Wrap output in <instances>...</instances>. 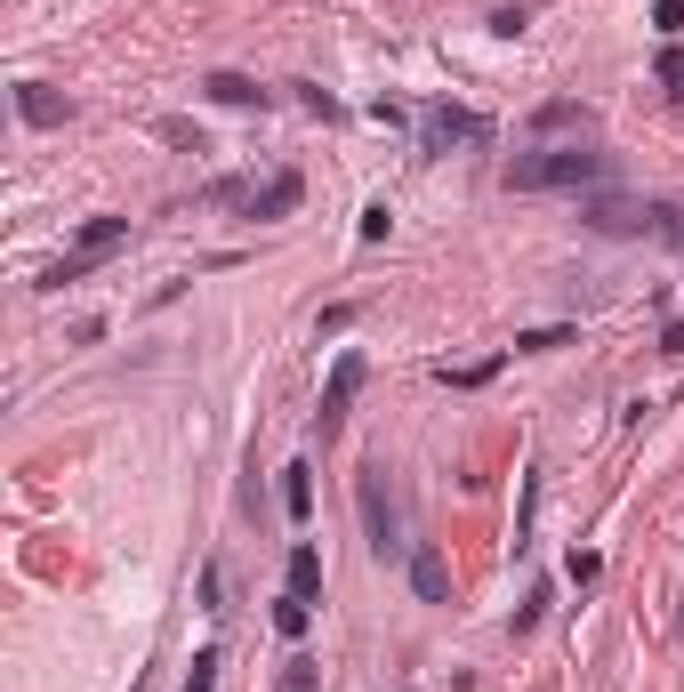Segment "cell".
<instances>
[{
	"label": "cell",
	"mask_w": 684,
	"mask_h": 692,
	"mask_svg": "<svg viewBox=\"0 0 684 692\" xmlns=\"http://www.w3.org/2000/svg\"><path fill=\"white\" fill-rule=\"evenodd\" d=\"M596 178H604V154H579V146H547V154L507 161V186L516 194H564V186H596Z\"/></svg>",
	"instance_id": "1"
},
{
	"label": "cell",
	"mask_w": 684,
	"mask_h": 692,
	"mask_svg": "<svg viewBox=\"0 0 684 692\" xmlns=\"http://www.w3.org/2000/svg\"><path fill=\"white\" fill-rule=\"evenodd\" d=\"M210 201H234V210H250V218H290L298 201H306V178H298V169H274L266 186L226 178V186H210Z\"/></svg>",
	"instance_id": "2"
},
{
	"label": "cell",
	"mask_w": 684,
	"mask_h": 692,
	"mask_svg": "<svg viewBox=\"0 0 684 692\" xmlns=\"http://www.w3.org/2000/svg\"><path fill=\"white\" fill-rule=\"evenodd\" d=\"M363 524H370V547H379V564H387V556H410L403 515H395V492H387V467H370V475H363Z\"/></svg>",
	"instance_id": "3"
},
{
	"label": "cell",
	"mask_w": 684,
	"mask_h": 692,
	"mask_svg": "<svg viewBox=\"0 0 684 692\" xmlns=\"http://www.w3.org/2000/svg\"><path fill=\"white\" fill-rule=\"evenodd\" d=\"M492 121L467 113V106H427L419 113V154H452V146H484Z\"/></svg>",
	"instance_id": "4"
},
{
	"label": "cell",
	"mask_w": 684,
	"mask_h": 692,
	"mask_svg": "<svg viewBox=\"0 0 684 692\" xmlns=\"http://www.w3.org/2000/svg\"><path fill=\"white\" fill-rule=\"evenodd\" d=\"M355 395H363V355L347 346V355L330 363V378H323V411H315V435L330 443L338 427H347V411H355Z\"/></svg>",
	"instance_id": "5"
},
{
	"label": "cell",
	"mask_w": 684,
	"mask_h": 692,
	"mask_svg": "<svg viewBox=\"0 0 684 692\" xmlns=\"http://www.w3.org/2000/svg\"><path fill=\"white\" fill-rule=\"evenodd\" d=\"M668 210L676 201H588V226L596 234H644V226L668 234Z\"/></svg>",
	"instance_id": "6"
},
{
	"label": "cell",
	"mask_w": 684,
	"mask_h": 692,
	"mask_svg": "<svg viewBox=\"0 0 684 692\" xmlns=\"http://www.w3.org/2000/svg\"><path fill=\"white\" fill-rule=\"evenodd\" d=\"M121 241H129V218H89V226H81V241H73V250H81L89 266H106V258L121 250Z\"/></svg>",
	"instance_id": "7"
},
{
	"label": "cell",
	"mask_w": 684,
	"mask_h": 692,
	"mask_svg": "<svg viewBox=\"0 0 684 692\" xmlns=\"http://www.w3.org/2000/svg\"><path fill=\"white\" fill-rule=\"evenodd\" d=\"M410 587H419L427 604H443V596H452V564H443L435 547H410Z\"/></svg>",
	"instance_id": "8"
},
{
	"label": "cell",
	"mask_w": 684,
	"mask_h": 692,
	"mask_svg": "<svg viewBox=\"0 0 684 692\" xmlns=\"http://www.w3.org/2000/svg\"><path fill=\"white\" fill-rule=\"evenodd\" d=\"M17 113H24L32 129H57V121H65V113H73V106H65V97H57V89H41V81H24V89H17Z\"/></svg>",
	"instance_id": "9"
},
{
	"label": "cell",
	"mask_w": 684,
	"mask_h": 692,
	"mask_svg": "<svg viewBox=\"0 0 684 692\" xmlns=\"http://www.w3.org/2000/svg\"><path fill=\"white\" fill-rule=\"evenodd\" d=\"M282 515H290V524H306V515H315V467H282Z\"/></svg>",
	"instance_id": "10"
},
{
	"label": "cell",
	"mask_w": 684,
	"mask_h": 692,
	"mask_svg": "<svg viewBox=\"0 0 684 692\" xmlns=\"http://www.w3.org/2000/svg\"><path fill=\"white\" fill-rule=\"evenodd\" d=\"M290 596H306V604H315L323 596V547H290Z\"/></svg>",
	"instance_id": "11"
},
{
	"label": "cell",
	"mask_w": 684,
	"mask_h": 692,
	"mask_svg": "<svg viewBox=\"0 0 684 692\" xmlns=\"http://www.w3.org/2000/svg\"><path fill=\"white\" fill-rule=\"evenodd\" d=\"M499 370H507V355H484V363H459V370H452V363H443L435 378H443V387H459V395H475V387H492V378H499Z\"/></svg>",
	"instance_id": "12"
},
{
	"label": "cell",
	"mask_w": 684,
	"mask_h": 692,
	"mask_svg": "<svg viewBox=\"0 0 684 692\" xmlns=\"http://www.w3.org/2000/svg\"><path fill=\"white\" fill-rule=\"evenodd\" d=\"M201 89H210V97H218V106H242V113H250V106H266V89H258L250 73H210V81H201Z\"/></svg>",
	"instance_id": "13"
},
{
	"label": "cell",
	"mask_w": 684,
	"mask_h": 692,
	"mask_svg": "<svg viewBox=\"0 0 684 692\" xmlns=\"http://www.w3.org/2000/svg\"><path fill=\"white\" fill-rule=\"evenodd\" d=\"M274 629H282V636L298 644L306 629H315V604H306V596H290V587H282V604H274Z\"/></svg>",
	"instance_id": "14"
},
{
	"label": "cell",
	"mask_w": 684,
	"mask_h": 692,
	"mask_svg": "<svg viewBox=\"0 0 684 692\" xmlns=\"http://www.w3.org/2000/svg\"><path fill=\"white\" fill-rule=\"evenodd\" d=\"M572 338H579L572 323H547V330H524L516 338V355H556V346H572Z\"/></svg>",
	"instance_id": "15"
},
{
	"label": "cell",
	"mask_w": 684,
	"mask_h": 692,
	"mask_svg": "<svg viewBox=\"0 0 684 692\" xmlns=\"http://www.w3.org/2000/svg\"><path fill=\"white\" fill-rule=\"evenodd\" d=\"M186 692H218V644H201V652H194V669H186Z\"/></svg>",
	"instance_id": "16"
},
{
	"label": "cell",
	"mask_w": 684,
	"mask_h": 692,
	"mask_svg": "<svg viewBox=\"0 0 684 692\" xmlns=\"http://www.w3.org/2000/svg\"><path fill=\"white\" fill-rule=\"evenodd\" d=\"M539 129H588V106H572V97H556V106H539Z\"/></svg>",
	"instance_id": "17"
},
{
	"label": "cell",
	"mask_w": 684,
	"mask_h": 692,
	"mask_svg": "<svg viewBox=\"0 0 684 692\" xmlns=\"http://www.w3.org/2000/svg\"><path fill=\"white\" fill-rule=\"evenodd\" d=\"M201 604L226 612V572H218V564H201Z\"/></svg>",
	"instance_id": "18"
},
{
	"label": "cell",
	"mask_w": 684,
	"mask_h": 692,
	"mask_svg": "<svg viewBox=\"0 0 684 692\" xmlns=\"http://www.w3.org/2000/svg\"><path fill=\"white\" fill-rule=\"evenodd\" d=\"M387 226H395V218H387V201H370V210H363V226H355V234H363V241H387Z\"/></svg>",
	"instance_id": "19"
},
{
	"label": "cell",
	"mask_w": 684,
	"mask_h": 692,
	"mask_svg": "<svg viewBox=\"0 0 684 692\" xmlns=\"http://www.w3.org/2000/svg\"><path fill=\"white\" fill-rule=\"evenodd\" d=\"M653 24H661L668 41H676V32H684V0H653Z\"/></svg>",
	"instance_id": "20"
},
{
	"label": "cell",
	"mask_w": 684,
	"mask_h": 692,
	"mask_svg": "<svg viewBox=\"0 0 684 692\" xmlns=\"http://www.w3.org/2000/svg\"><path fill=\"white\" fill-rule=\"evenodd\" d=\"M282 692H315V661H290L282 669Z\"/></svg>",
	"instance_id": "21"
},
{
	"label": "cell",
	"mask_w": 684,
	"mask_h": 692,
	"mask_svg": "<svg viewBox=\"0 0 684 692\" xmlns=\"http://www.w3.org/2000/svg\"><path fill=\"white\" fill-rule=\"evenodd\" d=\"M661 355H684V315H676V323L661 330Z\"/></svg>",
	"instance_id": "22"
}]
</instances>
